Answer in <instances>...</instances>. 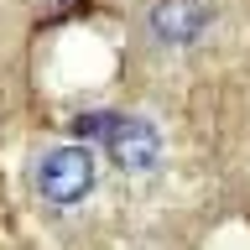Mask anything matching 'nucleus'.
Returning <instances> with one entry per match:
<instances>
[{
    "mask_svg": "<svg viewBox=\"0 0 250 250\" xmlns=\"http://www.w3.org/2000/svg\"><path fill=\"white\" fill-rule=\"evenodd\" d=\"M94 183H99V151H94L89 141H58V146H47V151L37 156V167H31L37 198H42L47 208H58V214L83 208Z\"/></svg>",
    "mask_w": 250,
    "mask_h": 250,
    "instance_id": "1",
    "label": "nucleus"
},
{
    "mask_svg": "<svg viewBox=\"0 0 250 250\" xmlns=\"http://www.w3.org/2000/svg\"><path fill=\"white\" fill-rule=\"evenodd\" d=\"M94 141L125 177H151L167 162V136L146 115H94Z\"/></svg>",
    "mask_w": 250,
    "mask_h": 250,
    "instance_id": "2",
    "label": "nucleus"
},
{
    "mask_svg": "<svg viewBox=\"0 0 250 250\" xmlns=\"http://www.w3.org/2000/svg\"><path fill=\"white\" fill-rule=\"evenodd\" d=\"M219 21L214 0H146L141 11V37L156 47V52H188L198 47Z\"/></svg>",
    "mask_w": 250,
    "mask_h": 250,
    "instance_id": "3",
    "label": "nucleus"
}]
</instances>
